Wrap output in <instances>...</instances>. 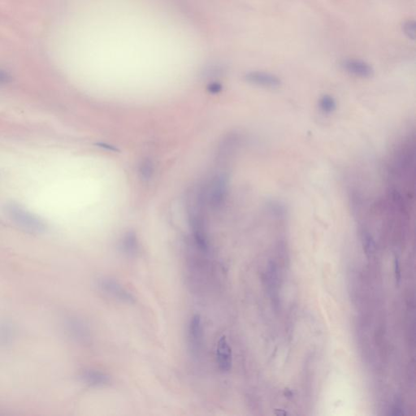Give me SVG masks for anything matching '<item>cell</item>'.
I'll list each match as a JSON object with an SVG mask.
<instances>
[{"mask_svg": "<svg viewBox=\"0 0 416 416\" xmlns=\"http://www.w3.org/2000/svg\"><path fill=\"white\" fill-rule=\"evenodd\" d=\"M395 276H396L397 282L399 283L401 280L400 264L398 258H395Z\"/></svg>", "mask_w": 416, "mask_h": 416, "instance_id": "cell-21", "label": "cell"}, {"mask_svg": "<svg viewBox=\"0 0 416 416\" xmlns=\"http://www.w3.org/2000/svg\"><path fill=\"white\" fill-rule=\"evenodd\" d=\"M207 90L209 92L212 93V94H217V93H220L222 90V86L218 82H213V83H211L209 86H208Z\"/></svg>", "mask_w": 416, "mask_h": 416, "instance_id": "cell-20", "label": "cell"}, {"mask_svg": "<svg viewBox=\"0 0 416 416\" xmlns=\"http://www.w3.org/2000/svg\"><path fill=\"white\" fill-rule=\"evenodd\" d=\"M228 176L226 173L215 176L206 190V203L212 210H220L224 206L228 195Z\"/></svg>", "mask_w": 416, "mask_h": 416, "instance_id": "cell-3", "label": "cell"}, {"mask_svg": "<svg viewBox=\"0 0 416 416\" xmlns=\"http://www.w3.org/2000/svg\"><path fill=\"white\" fill-rule=\"evenodd\" d=\"M206 205L207 203L204 187L198 186L191 189L188 193L186 201L187 214L194 244L202 252H207L209 250L206 216Z\"/></svg>", "mask_w": 416, "mask_h": 416, "instance_id": "cell-1", "label": "cell"}, {"mask_svg": "<svg viewBox=\"0 0 416 416\" xmlns=\"http://www.w3.org/2000/svg\"><path fill=\"white\" fill-rule=\"evenodd\" d=\"M4 326L0 327V343L1 344H6L8 343V339H10V328L6 326L7 324H4Z\"/></svg>", "mask_w": 416, "mask_h": 416, "instance_id": "cell-18", "label": "cell"}, {"mask_svg": "<svg viewBox=\"0 0 416 416\" xmlns=\"http://www.w3.org/2000/svg\"><path fill=\"white\" fill-rule=\"evenodd\" d=\"M341 67L347 73L356 77L370 78L374 75V69L372 65L363 60L346 59L342 60Z\"/></svg>", "mask_w": 416, "mask_h": 416, "instance_id": "cell-7", "label": "cell"}, {"mask_svg": "<svg viewBox=\"0 0 416 416\" xmlns=\"http://www.w3.org/2000/svg\"><path fill=\"white\" fill-rule=\"evenodd\" d=\"M4 212L12 223L24 231L31 233L46 232V225L42 219L15 202H9L5 205Z\"/></svg>", "mask_w": 416, "mask_h": 416, "instance_id": "cell-2", "label": "cell"}, {"mask_svg": "<svg viewBox=\"0 0 416 416\" xmlns=\"http://www.w3.org/2000/svg\"><path fill=\"white\" fill-rule=\"evenodd\" d=\"M98 287L104 294L124 303L133 304L136 301V298L132 293L114 279L108 277L99 279L98 280Z\"/></svg>", "mask_w": 416, "mask_h": 416, "instance_id": "cell-5", "label": "cell"}, {"mask_svg": "<svg viewBox=\"0 0 416 416\" xmlns=\"http://www.w3.org/2000/svg\"><path fill=\"white\" fill-rule=\"evenodd\" d=\"M319 108L324 114H332L337 108V102L334 97L329 94H324L319 100Z\"/></svg>", "mask_w": 416, "mask_h": 416, "instance_id": "cell-14", "label": "cell"}, {"mask_svg": "<svg viewBox=\"0 0 416 416\" xmlns=\"http://www.w3.org/2000/svg\"><path fill=\"white\" fill-rule=\"evenodd\" d=\"M240 138L238 134H228L224 138V140L220 142L218 150L216 153V160L220 164H225L230 160L232 154L236 151L237 147L239 144Z\"/></svg>", "mask_w": 416, "mask_h": 416, "instance_id": "cell-9", "label": "cell"}, {"mask_svg": "<svg viewBox=\"0 0 416 416\" xmlns=\"http://www.w3.org/2000/svg\"><path fill=\"white\" fill-rule=\"evenodd\" d=\"M267 279H268L267 280H268V290L270 291L272 298L275 299V298L277 297L278 279H277L276 267L273 264L268 266V271H267Z\"/></svg>", "mask_w": 416, "mask_h": 416, "instance_id": "cell-13", "label": "cell"}, {"mask_svg": "<svg viewBox=\"0 0 416 416\" xmlns=\"http://www.w3.org/2000/svg\"><path fill=\"white\" fill-rule=\"evenodd\" d=\"M402 31L409 39L414 41L416 38V24L414 20H406L402 24Z\"/></svg>", "mask_w": 416, "mask_h": 416, "instance_id": "cell-17", "label": "cell"}, {"mask_svg": "<svg viewBox=\"0 0 416 416\" xmlns=\"http://www.w3.org/2000/svg\"><path fill=\"white\" fill-rule=\"evenodd\" d=\"M66 326L69 334L77 342L87 343L90 341V330L88 327L86 326V324L82 320L75 318L69 319L67 322Z\"/></svg>", "mask_w": 416, "mask_h": 416, "instance_id": "cell-11", "label": "cell"}, {"mask_svg": "<svg viewBox=\"0 0 416 416\" xmlns=\"http://www.w3.org/2000/svg\"><path fill=\"white\" fill-rule=\"evenodd\" d=\"M120 248L124 254L134 257L139 253V242L135 232H128L124 234L120 242Z\"/></svg>", "mask_w": 416, "mask_h": 416, "instance_id": "cell-12", "label": "cell"}, {"mask_svg": "<svg viewBox=\"0 0 416 416\" xmlns=\"http://www.w3.org/2000/svg\"><path fill=\"white\" fill-rule=\"evenodd\" d=\"M100 146L101 147H105V148L108 149V150H114V151L115 150H116V148H115V147H113V146H109V145L100 144Z\"/></svg>", "mask_w": 416, "mask_h": 416, "instance_id": "cell-22", "label": "cell"}, {"mask_svg": "<svg viewBox=\"0 0 416 416\" xmlns=\"http://www.w3.org/2000/svg\"><path fill=\"white\" fill-rule=\"evenodd\" d=\"M245 80L250 84L263 88L277 89L281 86V80L279 76L270 72L262 71H251L245 75Z\"/></svg>", "mask_w": 416, "mask_h": 416, "instance_id": "cell-6", "label": "cell"}, {"mask_svg": "<svg viewBox=\"0 0 416 416\" xmlns=\"http://www.w3.org/2000/svg\"><path fill=\"white\" fill-rule=\"evenodd\" d=\"M12 81V77L10 73L0 69V85L9 84Z\"/></svg>", "mask_w": 416, "mask_h": 416, "instance_id": "cell-19", "label": "cell"}, {"mask_svg": "<svg viewBox=\"0 0 416 416\" xmlns=\"http://www.w3.org/2000/svg\"><path fill=\"white\" fill-rule=\"evenodd\" d=\"M362 242L364 251L367 255L369 257L373 255L376 251V242L370 232L364 229L362 232Z\"/></svg>", "mask_w": 416, "mask_h": 416, "instance_id": "cell-16", "label": "cell"}, {"mask_svg": "<svg viewBox=\"0 0 416 416\" xmlns=\"http://www.w3.org/2000/svg\"><path fill=\"white\" fill-rule=\"evenodd\" d=\"M188 342L193 356L195 358L200 356L203 349L204 333L202 318L199 315H194L190 319L188 327Z\"/></svg>", "mask_w": 416, "mask_h": 416, "instance_id": "cell-4", "label": "cell"}, {"mask_svg": "<svg viewBox=\"0 0 416 416\" xmlns=\"http://www.w3.org/2000/svg\"><path fill=\"white\" fill-rule=\"evenodd\" d=\"M138 171L141 178L144 180H149L152 178L154 172V164L150 159L146 158L142 160L138 167Z\"/></svg>", "mask_w": 416, "mask_h": 416, "instance_id": "cell-15", "label": "cell"}, {"mask_svg": "<svg viewBox=\"0 0 416 416\" xmlns=\"http://www.w3.org/2000/svg\"><path fill=\"white\" fill-rule=\"evenodd\" d=\"M216 362L223 372H229L232 368V349L224 336L220 338L216 346Z\"/></svg>", "mask_w": 416, "mask_h": 416, "instance_id": "cell-8", "label": "cell"}, {"mask_svg": "<svg viewBox=\"0 0 416 416\" xmlns=\"http://www.w3.org/2000/svg\"><path fill=\"white\" fill-rule=\"evenodd\" d=\"M81 379L85 384L93 387L107 386L111 383V377L101 371L86 369L81 374Z\"/></svg>", "mask_w": 416, "mask_h": 416, "instance_id": "cell-10", "label": "cell"}]
</instances>
